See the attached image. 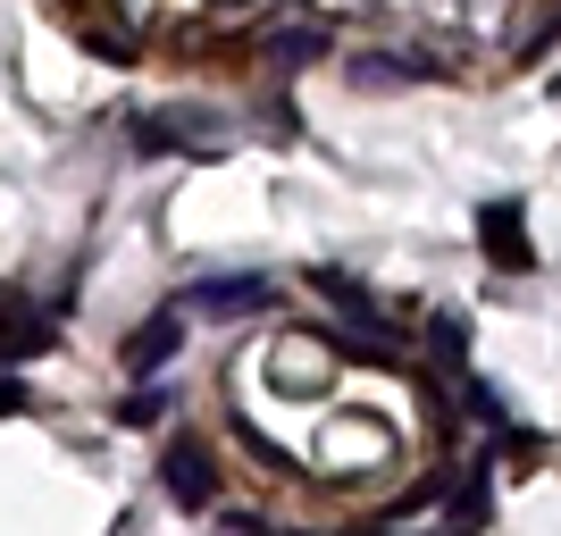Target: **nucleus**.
I'll list each match as a JSON object with an SVG mask.
<instances>
[{
	"mask_svg": "<svg viewBox=\"0 0 561 536\" xmlns=\"http://www.w3.org/2000/svg\"><path fill=\"white\" fill-rule=\"evenodd\" d=\"M160 487L176 512H210V494H218V469L202 444H168V461H160Z\"/></svg>",
	"mask_w": 561,
	"mask_h": 536,
	"instance_id": "obj_1",
	"label": "nucleus"
},
{
	"mask_svg": "<svg viewBox=\"0 0 561 536\" xmlns=\"http://www.w3.org/2000/svg\"><path fill=\"white\" fill-rule=\"evenodd\" d=\"M352 84H360V93H394V84H420L427 76V59H394V50H360V59H352Z\"/></svg>",
	"mask_w": 561,
	"mask_h": 536,
	"instance_id": "obj_5",
	"label": "nucleus"
},
{
	"mask_svg": "<svg viewBox=\"0 0 561 536\" xmlns=\"http://www.w3.org/2000/svg\"><path fill=\"white\" fill-rule=\"evenodd\" d=\"M176 352H185V310H160V319H142V335H126L117 361H126L135 377H151V369H168Z\"/></svg>",
	"mask_w": 561,
	"mask_h": 536,
	"instance_id": "obj_3",
	"label": "nucleus"
},
{
	"mask_svg": "<svg viewBox=\"0 0 561 536\" xmlns=\"http://www.w3.org/2000/svg\"><path fill=\"white\" fill-rule=\"evenodd\" d=\"M160 411H168V386H142V395L126 402V427H151Z\"/></svg>",
	"mask_w": 561,
	"mask_h": 536,
	"instance_id": "obj_8",
	"label": "nucleus"
},
{
	"mask_svg": "<svg viewBox=\"0 0 561 536\" xmlns=\"http://www.w3.org/2000/svg\"><path fill=\"white\" fill-rule=\"evenodd\" d=\"M268 294L277 285L268 277H202L176 294V310H218V319H243V310H268Z\"/></svg>",
	"mask_w": 561,
	"mask_h": 536,
	"instance_id": "obj_2",
	"label": "nucleus"
},
{
	"mask_svg": "<svg viewBox=\"0 0 561 536\" xmlns=\"http://www.w3.org/2000/svg\"><path fill=\"white\" fill-rule=\"evenodd\" d=\"M210 126H227V117L218 110H160L151 135H142V151H160V142H210Z\"/></svg>",
	"mask_w": 561,
	"mask_h": 536,
	"instance_id": "obj_6",
	"label": "nucleus"
},
{
	"mask_svg": "<svg viewBox=\"0 0 561 536\" xmlns=\"http://www.w3.org/2000/svg\"><path fill=\"white\" fill-rule=\"evenodd\" d=\"M319 43H328V18H277V68H302V59H319Z\"/></svg>",
	"mask_w": 561,
	"mask_h": 536,
	"instance_id": "obj_7",
	"label": "nucleus"
},
{
	"mask_svg": "<svg viewBox=\"0 0 561 536\" xmlns=\"http://www.w3.org/2000/svg\"><path fill=\"white\" fill-rule=\"evenodd\" d=\"M478 235H486L494 269H537L528 235H519V202H486V210H478Z\"/></svg>",
	"mask_w": 561,
	"mask_h": 536,
	"instance_id": "obj_4",
	"label": "nucleus"
}]
</instances>
